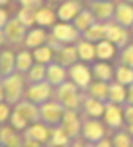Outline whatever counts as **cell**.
<instances>
[{
	"mask_svg": "<svg viewBox=\"0 0 133 147\" xmlns=\"http://www.w3.org/2000/svg\"><path fill=\"white\" fill-rule=\"evenodd\" d=\"M122 112H124V121H126V124H133V103L122 105Z\"/></svg>",
	"mask_w": 133,
	"mask_h": 147,
	"instance_id": "obj_41",
	"label": "cell"
},
{
	"mask_svg": "<svg viewBox=\"0 0 133 147\" xmlns=\"http://www.w3.org/2000/svg\"><path fill=\"white\" fill-rule=\"evenodd\" d=\"M105 124L108 126L110 129H121L122 124H124V112H122L121 105H115L112 101H107L105 105V113H103Z\"/></svg>",
	"mask_w": 133,
	"mask_h": 147,
	"instance_id": "obj_13",
	"label": "cell"
},
{
	"mask_svg": "<svg viewBox=\"0 0 133 147\" xmlns=\"http://www.w3.org/2000/svg\"><path fill=\"white\" fill-rule=\"evenodd\" d=\"M0 82H2V87H4V92H5V101L14 107L25 94V82H27L25 75L20 73V71H14L13 75L4 76Z\"/></svg>",
	"mask_w": 133,
	"mask_h": 147,
	"instance_id": "obj_2",
	"label": "cell"
},
{
	"mask_svg": "<svg viewBox=\"0 0 133 147\" xmlns=\"http://www.w3.org/2000/svg\"><path fill=\"white\" fill-rule=\"evenodd\" d=\"M76 50H78V57L84 62H92L96 59V45L92 41H87L85 37H80L76 41Z\"/></svg>",
	"mask_w": 133,
	"mask_h": 147,
	"instance_id": "obj_23",
	"label": "cell"
},
{
	"mask_svg": "<svg viewBox=\"0 0 133 147\" xmlns=\"http://www.w3.org/2000/svg\"><path fill=\"white\" fill-rule=\"evenodd\" d=\"M32 55H34V60H36V62H41V64H50V62L53 60L55 51L50 48L48 45H41V46L34 48Z\"/></svg>",
	"mask_w": 133,
	"mask_h": 147,
	"instance_id": "obj_35",
	"label": "cell"
},
{
	"mask_svg": "<svg viewBox=\"0 0 133 147\" xmlns=\"http://www.w3.org/2000/svg\"><path fill=\"white\" fill-rule=\"evenodd\" d=\"M7 2H9V0H0V5H5Z\"/></svg>",
	"mask_w": 133,
	"mask_h": 147,
	"instance_id": "obj_50",
	"label": "cell"
},
{
	"mask_svg": "<svg viewBox=\"0 0 133 147\" xmlns=\"http://www.w3.org/2000/svg\"><path fill=\"white\" fill-rule=\"evenodd\" d=\"M82 37H85L87 41H92V43H98V41L105 39V22H96L94 25H90Z\"/></svg>",
	"mask_w": 133,
	"mask_h": 147,
	"instance_id": "obj_33",
	"label": "cell"
},
{
	"mask_svg": "<svg viewBox=\"0 0 133 147\" xmlns=\"http://www.w3.org/2000/svg\"><path fill=\"white\" fill-rule=\"evenodd\" d=\"M57 20V11H53L52 7H43L36 9V23L39 27H53Z\"/></svg>",
	"mask_w": 133,
	"mask_h": 147,
	"instance_id": "obj_26",
	"label": "cell"
},
{
	"mask_svg": "<svg viewBox=\"0 0 133 147\" xmlns=\"http://www.w3.org/2000/svg\"><path fill=\"white\" fill-rule=\"evenodd\" d=\"M27 32H28V28L20 22L16 16L13 20H9L5 23V27H4L5 41H7V45H11V46H20L22 45L25 41V37H27Z\"/></svg>",
	"mask_w": 133,
	"mask_h": 147,
	"instance_id": "obj_8",
	"label": "cell"
},
{
	"mask_svg": "<svg viewBox=\"0 0 133 147\" xmlns=\"http://www.w3.org/2000/svg\"><path fill=\"white\" fill-rule=\"evenodd\" d=\"M39 112H41V121H43L45 124H48L50 128H53V126L60 124L66 108L57 99H48V101L39 105Z\"/></svg>",
	"mask_w": 133,
	"mask_h": 147,
	"instance_id": "obj_4",
	"label": "cell"
},
{
	"mask_svg": "<svg viewBox=\"0 0 133 147\" xmlns=\"http://www.w3.org/2000/svg\"><path fill=\"white\" fill-rule=\"evenodd\" d=\"M96 145H98V147H107V145H114V144H112V140H110V138L103 136V138H101V140H99Z\"/></svg>",
	"mask_w": 133,
	"mask_h": 147,
	"instance_id": "obj_45",
	"label": "cell"
},
{
	"mask_svg": "<svg viewBox=\"0 0 133 147\" xmlns=\"http://www.w3.org/2000/svg\"><path fill=\"white\" fill-rule=\"evenodd\" d=\"M108 85H110V82H103V80H96L92 82L89 85V89L85 90L89 96H92V98H98L101 101H108Z\"/></svg>",
	"mask_w": 133,
	"mask_h": 147,
	"instance_id": "obj_28",
	"label": "cell"
},
{
	"mask_svg": "<svg viewBox=\"0 0 133 147\" xmlns=\"http://www.w3.org/2000/svg\"><path fill=\"white\" fill-rule=\"evenodd\" d=\"M105 105H107L105 101L82 92V113H84V117H96V119L103 117Z\"/></svg>",
	"mask_w": 133,
	"mask_h": 147,
	"instance_id": "obj_14",
	"label": "cell"
},
{
	"mask_svg": "<svg viewBox=\"0 0 133 147\" xmlns=\"http://www.w3.org/2000/svg\"><path fill=\"white\" fill-rule=\"evenodd\" d=\"M0 145H5V147H22V145H25L23 133L18 135L13 126L0 124Z\"/></svg>",
	"mask_w": 133,
	"mask_h": 147,
	"instance_id": "obj_17",
	"label": "cell"
},
{
	"mask_svg": "<svg viewBox=\"0 0 133 147\" xmlns=\"http://www.w3.org/2000/svg\"><path fill=\"white\" fill-rule=\"evenodd\" d=\"M46 41H48V34L45 32V27H37V28H28L23 45H25V48L34 50L41 45H46Z\"/></svg>",
	"mask_w": 133,
	"mask_h": 147,
	"instance_id": "obj_21",
	"label": "cell"
},
{
	"mask_svg": "<svg viewBox=\"0 0 133 147\" xmlns=\"http://www.w3.org/2000/svg\"><path fill=\"white\" fill-rule=\"evenodd\" d=\"M107 129L103 122H99L96 117H84V122H82V136L84 140L89 144H98L103 136H107Z\"/></svg>",
	"mask_w": 133,
	"mask_h": 147,
	"instance_id": "obj_6",
	"label": "cell"
},
{
	"mask_svg": "<svg viewBox=\"0 0 133 147\" xmlns=\"http://www.w3.org/2000/svg\"><path fill=\"white\" fill-rule=\"evenodd\" d=\"M50 145H71V138L68 136V133L64 131L62 126H53L52 128V136L48 140Z\"/></svg>",
	"mask_w": 133,
	"mask_h": 147,
	"instance_id": "obj_34",
	"label": "cell"
},
{
	"mask_svg": "<svg viewBox=\"0 0 133 147\" xmlns=\"http://www.w3.org/2000/svg\"><path fill=\"white\" fill-rule=\"evenodd\" d=\"M25 80H27V83H36V82L46 80V64L34 62V66L25 73Z\"/></svg>",
	"mask_w": 133,
	"mask_h": 147,
	"instance_id": "obj_31",
	"label": "cell"
},
{
	"mask_svg": "<svg viewBox=\"0 0 133 147\" xmlns=\"http://www.w3.org/2000/svg\"><path fill=\"white\" fill-rule=\"evenodd\" d=\"M69 78V73H68V67H64L62 64L52 60L50 64H46V80L52 83L53 87L64 83L66 80Z\"/></svg>",
	"mask_w": 133,
	"mask_h": 147,
	"instance_id": "obj_16",
	"label": "cell"
},
{
	"mask_svg": "<svg viewBox=\"0 0 133 147\" xmlns=\"http://www.w3.org/2000/svg\"><path fill=\"white\" fill-rule=\"evenodd\" d=\"M53 89H55V87H53L48 80L36 82V83H28V87L25 89L23 98H27V99H30V101L41 105V103L48 101L50 98L53 96Z\"/></svg>",
	"mask_w": 133,
	"mask_h": 147,
	"instance_id": "obj_5",
	"label": "cell"
},
{
	"mask_svg": "<svg viewBox=\"0 0 133 147\" xmlns=\"http://www.w3.org/2000/svg\"><path fill=\"white\" fill-rule=\"evenodd\" d=\"M48 2H62V0H48Z\"/></svg>",
	"mask_w": 133,
	"mask_h": 147,
	"instance_id": "obj_51",
	"label": "cell"
},
{
	"mask_svg": "<svg viewBox=\"0 0 133 147\" xmlns=\"http://www.w3.org/2000/svg\"><path fill=\"white\" fill-rule=\"evenodd\" d=\"M16 18H18L27 28H30V27L36 23V9L22 5V7L18 9V13H16Z\"/></svg>",
	"mask_w": 133,
	"mask_h": 147,
	"instance_id": "obj_36",
	"label": "cell"
},
{
	"mask_svg": "<svg viewBox=\"0 0 133 147\" xmlns=\"http://www.w3.org/2000/svg\"><path fill=\"white\" fill-rule=\"evenodd\" d=\"M16 71V57L11 50H2L0 51V73L2 78L9 76Z\"/></svg>",
	"mask_w": 133,
	"mask_h": 147,
	"instance_id": "obj_25",
	"label": "cell"
},
{
	"mask_svg": "<svg viewBox=\"0 0 133 147\" xmlns=\"http://www.w3.org/2000/svg\"><path fill=\"white\" fill-rule=\"evenodd\" d=\"M115 45L108 39H101L96 43V59L98 60H110L115 55Z\"/></svg>",
	"mask_w": 133,
	"mask_h": 147,
	"instance_id": "obj_29",
	"label": "cell"
},
{
	"mask_svg": "<svg viewBox=\"0 0 133 147\" xmlns=\"http://www.w3.org/2000/svg\"><path fill=\"white\" fill-rule=\"evenodd\" d=\"M9 122H11V126H13L16 131H25V128L30 124L27 119H23L22 115H20L18 112H14V110H13V113H11V117H9Z\"/></svg>",
	"mask_w": 133,
	"mask_h": 147,
	"instance_id": "obj_39",
	"label": "cell"
},
{
	"mask_svg": "<svg viewBox=\"0 0 133 147\" xmlns=\"http://www.w3.org/2000/svg\"><path fill=\"white\" fill-rule=\"evenodd\" d=\"M126 103H133V83L128 85V94H126Z\"/></svg>",
	"mask_w": 133,
	"mask_h": 147,
	"instance_id": "obj_46",
	"label": "cell"
},
{
	"mask_svg": "<svg viewBox=\"0 0 133 147\" xmlns=\"http://www.w3.org/2000/svg\"><path fill=\"white\" fill-rule=\"evenodd\" d=\"M82 4L78 0H62V4L57 9V18L60 22H73L75 16L82 11Z\"/></svg>",
	"mask_w": 133,
	"mask_h": 147,
	"instance_id": "obj_18",
	"label": "cell"
},
{
	"mask_svg": "<svg viewBox=\"0 0 133 147\" xmlns=\"http://www.w3.org/2000/svg\"><path fill=\"white\" fill-rule=\"evenodd\" d=\"M112 144H114L115 147H130L133 145V136L126 131H117L114 135V138H112Z\"/></svg>",
	"mask_w": 133,
	"mask_h": 147,
	"instance_id": "obj_38",
	"label": "cell"
},
{
	"mask_svg": "<svg viewBox=\"0 0 133 147\" xmlns=\"http://www.w3.org/2000/svg\"><path fill=\"white\" fill-rule=\"evenodd\" d=\"M4 43H7V41H5V34H4V28H0V46H2Z\"/></svg>",
	"mask_w": 133,
	"mask_h": 147,
	"instance_id": "obj_47",
	"label": "cell"
},
{
	"mask_svg": "<svg viewBox=\"0 0 133 147\" xmlns=\"http://www.w3.org/2000/svg\"><path fill=\"white\" fill-rule=\"evenodd\" d=\"M82 92L78 85L71 80H66L64 83L55 87L53 90V99H57L66 110H76L82 112Z\"/></svg>",
	"mask_w": 133,
	"mask_h": 147,
	"instance_id": "obj_1",
	"label": "cell"
},
{
	"mask_svg": "<svg viewBox=\"0 0 133 147\" xmlns=\"http://www.w3.org/2000/svg\"><path fill=\"white\" fill-rule=\"evenodd\" d=\"M124 2H130V4H133V0H124Z\"/></svg>",
	"mask_w": 133,
	"mask_h": 147,
	"instance_id": "obj_52",
	"label": "cell"
},
{
	"mask_svg": "<svg viewBox=\"0 0 133 147\" xmlns=\"http://www.w3.org/2000/svg\"><path fill=\"white\" fill-rule=\"evenodd\" d=\"M68 73H69V80L75 82L80 90H87L89 85L92 83V69H90L89 66L82 64V62H75L73 66L68 67Z\"/></svg>",
	"mask_w": 133,
	"mask_h": 147,
	"instance_id": "obj_7",
	"label": "cell"
},
{
	"mask_svg": "<svg viewBox=\"0 0 133 147\" xmlns=\"http://www.w3.org/2000/svg\"><path fill=\"white\" fill-rule=\"evenodd\" d=\"M114 78L122 83V85H131L133 83V67L126 66V64H119L115 62V67H114Z\"/></svg>",
	"mask_w": 133,
	"mask_h": 147,
	"instance_id": "obj_30",
	"label": "cell"
},
{
	"mask_svg": "<svg viewBox=\"0 0 133 147\" xmlns=\"http://www.w3.org/2000/svg\"><path fill=\"white\" fill-rule=\"evenodd\" d=\"M11 117V105L7 101H0V124H5Z\"/></svg>",
	"mask_w": 133,
	"mask_h": 147,
	"instance_id": "obj_40",
	"label": "cell"
},
{
	"mask_svg": "<svg viewBox=\"0 0 133 147\" xmlns=\"http://www.w3.org/2000/svg\"><path fill=\"white\" fill-rule=\"evenodd\" d=\"M34 55L30 53L28 50H22V51H18L16 53V71H20V73H25L34 66Z\"/></svg>",
	"mask_w": 133,
	"mask_h": 147,
	"instance_id": "obj_32",
	"label": "cell"
},
{
	"mask_svg": "<svg viewBox=\"0 0 133 147\" xmlns=\"http://www.w3.org/2000/svg\"><path fill=\"white\" fill-rule=\"evenodd\" d=\"M52 36L57 37L64 45H75L82 37V32L71 22H60V23L52 27Z\"/></svg>",
	"mask_w": 133,
	"mask_h": 147,
	"instance_id": "obj_9",
	"label": "cell"
},
{
	"mask_svg": "<svg viewBox=\"0 0 133 147\" xmlns=\"http://www.w3.org/2000/svg\"><path fill=\"white\" fill-rule=\"evenodd\" d=\"M7 22H9V16H7V11H5L4 7H0V28H4Z\"/></svg>",
	"mask_w": 133,
	"mask_h": 147,
	"instance_id": "obj_44",
	"label": "cell"
},
{
	"mask_svg": "<svg viewBox=\"0 0 133 147\" xmlns=\"http://www.w3.org/2000/svg\"><path fill=\"white\" fill-rule=\"evenodd\" d=\"M131 34H133V27H131Z\"/></svg>",
	"mask_w": 133,
	"mask_h": 147,
	"instance_id": "obj_54",
	"label": "cell"
},
{
	"mask_svg": "<svg viewBox=\"0 0 133 147\" xmlns=\"http://www.w3.org/2000/svg\"><path fill=\"white\" fill-rule=\"evenodd\" d=\"M46 45H48L50 48H52L53 51H59L60 48H62V46H64V43H60V41H59L57 37H53L52 34H50V36H48V41H46Z\"/></svg>",
	"mask_w": 133,
	"mask_h": 147,
	"instance_id": "obj_42",
	"label": "cell"
},
{
	"mask_svg": "<svg viewBox=\"0 0 133 147\" xmlns=\"http://www.w3.org/2000/svg\"><path fill=\"white\" fill-rule=\"evenodd\" d=\"M78 59H80V57H78L76 45H64L59 51H55V55H53V60L59 62V64H62L64 67L73 66Z\"/></svg>",
	"mask_w": 133,
	"mask_h": 147,
	"instance_id": "obj_20",
	"label": "cell"
},
{
	"mask_svg": "<svg viewBox=\"0 0 133 147\" xmlns=\"http://www.w3.org/2000/svg\"><path fill=\"white\" fill-rule=\"evenodd\" d=\"M128 28L119 25L115 20H110V22H105V39L112 41L117 48H122L128 45Z\"/></svg>",
	"mask_w": 133,
	"mask_h": 147,
	"instance_id": "obj_10",
	"label": "cell"
},
{
	"mask_svg": "<svg viewBox=\"0 0 133 147\" xmlns=\"http://www.w3.org/2000/svg\"><path fill=\"white\" fill-rule=\"evenodd\" d=\"M98 22V20H96V16H94V13L92 11H90V9L89 7H84V9H82V11L75 16V20H73V22H71V23H73L78 30H80V32L82 34H84L85 32V30L90 27V25H94Z\"/></svg>",
	"mask_w": 133,
	"mask_h": 147,
	"instance_id": "obj_22",
	"label": "cell"
},
{
	"mask_svg": "<svg viewBox=\"0 0 133 147\" xmlns=\"http://www.w3.org/2000/svg\"><path fill=\"white\" fill-rule=\"evenodd\" d=\"M114 20L122 25V27H126V28H131L133 27V5L130 2H119L115 4V13H114Z\"/></svg>",
	"mask_w": 133,
	"mask_h": 147,
	"instance_id": "obj_19",
	"label": "cell"
},
{
	"mask_svg": "<svg viewBox=\"0 0 133 147\" xmlns=\"http://www.w3.org/2000/svg\"><path fill=\"white\" fill-rule=\"evenodd\" d=\"M128 133L133 136V124H128Z\"/></svg>",
	"mask_w": 133,
	"mask_h": 147,
	"instance_id": "obj_49",
	"label": "cell"
},
{
	"mask_svg": "<svg viewBox=\"0 0 133 147\" xmlns=\"http://www.w3.org/2000/svg\"><path fill=\"white\" fill-rule=\"evenodd\" d=\"M14 112H18L23 119H27L30 124L41 121V112H39V105L30 101L27 98H22L16 105H14Z\"/></svg>",
	"mask_w": 133,
	"mask_h": 147,
	"instance_id": "obj_15",
	"label": "cell"
},
{
	"mask_svg": "<svg viewBox=\"0 0 133 147\" xmlns=\"http://www.w3.org/2000/svg\"><path fill=\"white\" fill-rule=\"evenodd\" d=\"M90 69H92V76H94L96 80L112 82V78H114V67H112L110 64H107L105 60H101V62H94Z\"/></svg>",
	"mask_w": 133,
	"mask_h": 147,
	"instance_id": "obj_27",
	"label": "cell"
},
{
	"mask_svg": "<svg viewBox=\"0 0 133 147\" xmlns=\"http://www.w3.org/2000/svg\"><path fill=\"white\" fill-rule=\"evenodd\" d=\"M87 7L94 13L98 22H110V20H114L115 5L112 0H87Z\"/></svg>",
	"mask_w": 133,
	"mask_h": 147,
	"instance_id": "obj_12",
	"label": "cell"
},
{
	"mask_svg": "<svg viewBox=\"0 0 133 147\" xmlns=\"http://www.w3.org/2000/svg\"><path fill=\"white\" fill-rule=\"evenodd\" d=\"M20 4L25 7H32V9H39L43 5V0H20Z\"/></svg>",
	"mask_w": 133,
	"mask_h": 147,
	"instance_id": "obj_43",
	"label": "cell"
},
{
	"mask_svg": "<svg viewBox=\"0 0 133 147\" xmlns=\"http://www.w3.org/2000/svg\"><path fill=\"white\" fill-rule=\"evenodd\" d=\"M117 62L119 64H126L130 67H133V43H128L126 46H122L119 55H117Z\"/></svg>",
	"mask_w": 133,
	"mask_h": 147,
	"instance_id": "obj_37",
	"label": "cell"
},
{
	"mask_svg": "<svg viewBox=\"0 0 133 147\" xmlns=\"http://www.w3.org/2000/svg\"><path fill=\"white\" fill-rule=\"evenodd\" d=\"M16 2H20V0H16Z\"/></svg>",
	"mask_w": 133,
	"mask_h": 147,
	"instance_id": "obj_55",
	"label": "cell"
},
{
	"mask_svg": "<svg viewBox=\"0 0 133 147\" xmlns=\"http://www.w3.org/2000/svg\"><path fill=\"white\" fill-rule=\"evenodd\" d=\"M82 122H84V119L80 117V112H76V110H66L62 121H60V126L64 128V131L68 133L69 138L73 140V138L82 136Z\"/></svg>",
	"mask_w": 133,
	"mask_h": 147,
	"instance_id": "obj_11",
	"label": "cell"
},
{
	"mask_svg": "<svg viewBox=\"0 0 133 147\" xmlns=\"http://www.w3.org/2000/svg\"><path fill=\"white\" fill-rule=\"evenodd\" d=\"M0 80H2V73H0Z\"/></svg>",
	"mask_w": 133,
	"mask_h": 147,
	"instance_id": "obj_53",
	"label": "cell"
},
{
	"mask_svg": "<svg viewBox=\"0 0 133 147\" xmlns=\"http://www.w3.org/2000/svg\"><path fill=\"white\" fill-rule=\"evenodd\" d=\"M126 94H128V87L119 83L117 80L115 82H110L108 85V101L115 103V105H126Z\"/></svg>",
	"mask_w": 133,
	"mask_h": 147,
	"instance_id": "obj_24",
	"label": "cell"
},
{
	"mask_svg": "<svg viewBox=\"0 0 133 147\" xmlns=\"http://www.w3.org/2000/svg\"><path fill=\"white\" fill-rule=\"evenodd\" d=\"M50 136H52V128L43 121H37L28 124L25 131H23V140L25 145H41V144H48Z\"/></svg>",
	"mask_w": 133,
	"mask_h": 147,
	"instance_id": "obj_3",
	"label": "cell"
},
{
	"mask_svg": "<svg viewBox=\"0 0 133 147\" xmlns=\"http://www.w3.org/2000/svg\"><path fill=\"white\" fill-rule=\"evenodd\" d=\"M0 101H5V92H4V87H2V82H0Z\"/></svg>",
	"mask_w": 133,
	"mask_h": 147,
	"instance_id": "obj_48",
	"label": "cell"
}]
</instances>
